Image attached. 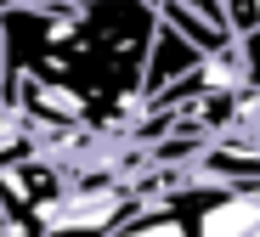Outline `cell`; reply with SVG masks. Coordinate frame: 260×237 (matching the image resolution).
<instances>
[{"label":"cell","instance_id":"obj_1","mask_svg":"<svg viewBox=\"0 0 260 237\" xmlns=\"http://www.w3.org/2000/svg\"><path fill=\"white\" fill-rule=\"evenodd\" d=\"M198 45L187 34H176L170 23H153V40H147V57H142V96H158L164 85H176L181 74L198 68Z\"/></svg>","mask_w":260,"mask_h":237},{"label":"cell","instance_id":"obj_2","mask_svg":"<svg viewBox=\"0 0 260 237\" xmlns=\"http://www.w3.org/2000/svg\"><path fill=\"white\" fill-rule=\"evenodd\" d=\"M221 12H226V28L243 34V28L260 23V0H221Z\"/></svg>","mask_w":260,"mask_h":237},{"label":"cell","instance_id":"obj_3","mask_svg":"<svg viewBox=\"0 0 260 237\" xmlns=\"http://www.w3.org/2000/svg\"><path fill=\"white\" fill-rule=\"evenodd\" d=\"M0 231H34V220H28V215H17L12 204H0Z\"/></svg>","mask_w":260,"mask_h":237}]
</instances>
